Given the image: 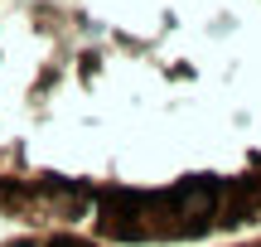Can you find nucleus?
Returning <instances> with one entry per match:
<instances>
[{"label":"nucleus","mask_w":261,"mask_h":247,"mask_svg":"<svg viewBox=\"0 0 261 247\" xmlns=\"http://www.w3.org/2000/svg\"><path fill=\"white\" fill-rule=\"evenodd\" d=\"M0 218L102 247L261 233V0H0Z\"/></svg>","instance_id":"1"},{"label":"nucleus","mask_w":261,"mask_h":247,"mask_svg":"<svg viewBox=\"0 0 261 247\" xmlns=\"http://www.w3.org/2000/svg\"><path fill=\"white\" fill-rule=\"evenodd\" d=\"M0 247H102V242L73 238V233H10Z\"/></svg>","instance_id":"2"},{"label":"nucleus","mask_w":261,"mask_h":247,"mask_svg":"<svg viewBox=\"0 0 261 247\" xmlns=\"http://www.w3.org/2000/svg\"><path fill=\"white\" fill-rule=\"evenodd\" d=\"M218 247H261V233H247V238H237V242H218Z\"/></svg>","instance_id":"3"}]
</instances>
